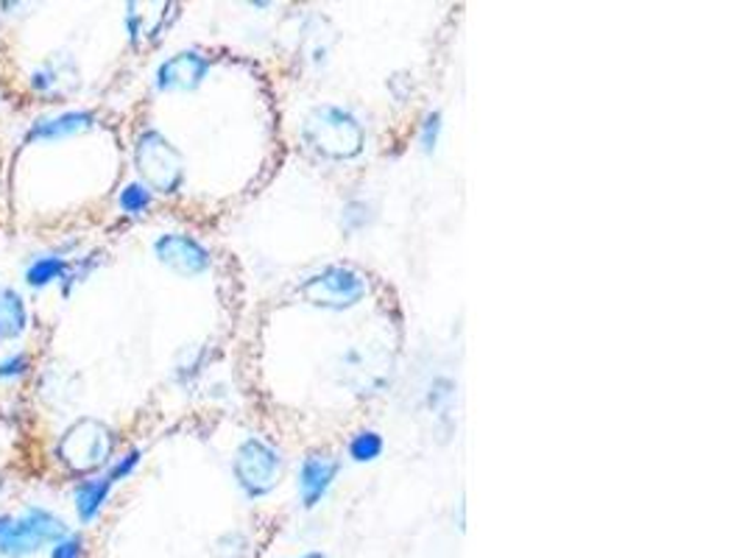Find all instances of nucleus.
Here are the masks:
<instances>
[{"mask_svg": "<svg viewBox=\"0 0 745 558\" xmlns=\"http://www.w3.org/2000/svg\"><path fill=\"white\" fill-rule=\"evenodd\" d=\"M115 449V433L103 422L81 416L68 430L62 433L57 444V458L75 475H92L110 464Z\"/></svg>", "mask_w": 745, "mask_h": 558, "instance_id": "f257e3e1", "label": "nucleus"}, {"mask_svg": "<svg viewBox=\"0 0 745 558\" xmlns=\"http://www.w3.org/2000/svg\"><path fill=\"white\" fill-rule=\"evenodd\" d=\"M304 138L330 160H355L363 151V126L339 106H319L304 121Z\"/></svg>", "mask_w": 745, "mask_h": 558, "instance_id": "f03ea898", "label": "nucleus"}, {"mask_svg": "<svg viewBox=\"0 0 745 558\" xmlns=\"http://www.w3.org/2000/svg\"><path fill=\"white\" fill-rule=\"evenodd\" d=\"M134 165L143 184L157 193H179L184 182V160L177 145L157 129H145L134 143Z\"/></svg>", "mask_w": 745, "mask_h": 558, "instance_id": "7ed1b4c3", "label": "nucleus"}, {"mask_svg": "<svg viewBox=\"0 0 745 558\" xmlns=\"http://www.w3.org/2000/svg\"><path fill=\"white\" fill-rule=\"evenodd\" d=\"M369 285L361 271L350 265H330L322 274L310 276L302 285V296L315 307H328V311H346L355 307L366 296Z\"/></svg>", "mask_w": 745, "mask_h": 558, "instance_id": "20e7f679", "label": "nucleus"}, {"mask_svg": "<svg viewBox=\"0 0 745 558\" xmlns=\"http://www.w3.org/2000/svg\"><path fill=\"white\" fill-rule=\"evenodd\" d=\"M282 460L274 447L260 438H246L235 455V478L249 497H263L280 484Z\"/></svg>", "mask_w": 745, "mask_h": 558, "instance_id": "39448f33", "label": "nucleus"}, {"mask_svg": "<svg viewBox=\"0 0 745 558\" xmlns=\"http://www.w3.org/2000/svg\"><path fill=\"white\" fill-rule=\"evenodd\" d=\"M64 536V525L42 508H29L23 517H0V550L20 556L37 550V545Z\"/></svg>", "mask_w": 745, "mask_h": 558, "instance_id": "423d86ee", "label": "nucleus"}, {"mask_svg": "<svg viewBox=\"0 0 745 558\" xmlns=\"http://www.w3.org/2000/svg\"><path fill=\"white\" fill-rule=\"evenodd\" d=\"M154 254L168 271L179 276H199L210 271L212 257L195 237L179 235V232H168L154 241Z\"/></svg>", "mask_w": 745, "mask_h": 558, "instance_id": "0eeeda50", "label": "nucleus"}, {"mask_svg": "<svg viewBox=\"0 0 745 558\" xmlns=\"http://www.w3.org/2000/svg\"><path fill=\"white\" fill-rule=\"evenodd\" d=\"M207 73H210V59L195 51H182L157 68V90L190 92L201 87Z\"/></svg>", "mask_w": 745, "mask_h": 558, "instance_id": "6e6552de", "label": "nucleus"}, {"mask_svg": "<svg viewBox=\"0 0 745 558\" xmlns=\"http://www.w3.org/2000/svg\"><path fill=\"white\" fill-rule=\"evenodd\" d=\"M79 68H75L73 57L70 53H57V57H48L40 68L31 73V87H34L40 95H70V92L79 90Z\"/></svg>", "mask_w": 745, "mask_h": 558, "instance_id": "1a4fd4ad", "label": "nucleus"}, {"mask_svg": "<svg viewBox=\"0 0 745 558\" xmlns=\"http://www.w3.org/2000/svg\"><path fill=\"white\" fill-rule=\"evenodd\" d=\"M335 475H339V460L328 453H313L304 458L302 469H299V491H302V503L308 508L319 506L328 489L333 486Z\"/></svg>", "mask_w": 745, "mask_h": 558, "instance_id": "9d476101", "label": "nucleus"}, {"mask_svg": "<svg viewBox=\"0 0 745 558\" xmlns=\"http://www.w3.org/2000/svg\"><path fill=\"white\" fill-rule=\"evenodd\" d=\"M95 126V115L92 112H62V115L53 118H42L31 126L29 140H42V143H53V140H68V138H79V134L90 132Z\"/></svg>", "mask_w": 745, "mask_h": 558, "instance_id": "9b49d317", "label": "nucleus"}, {"mask_svg": "<svg viewBox=\"0 0 745 558\" xmlns=\"http://www.w3.org/2000/svg\"><path fill=\"white\" fill-rule=\"evenodd\" d=\"M29 329V307L14 288L0 285V341H14Z\"/></svg>", "mask_w": 745, "mask_h": 558, "instance_id": "f8f14e48", "label": "nucleus"}, {"mask_svg": "<svg viewBox=\"0 0 745 558\" xmlns=\"http://www.w3.org/2000/svg\"><path fill=\"white\" fill-rule=\"evenodd\" d=\"M112 486L115 484L107 475H98V478L79 484V489H75V511H79V517L84 523H92L98 517V511H101L107 497H110Z\"/></svg>", "mask_w": 745, "mask_h": 558, "instance_id": "ddd939ff", "label": "nucleus"}, {"mask_svg": "<svg viewBox=\"0 0 745 558\" xmlns=\"http://www.w3.org/2000/svg\"><path fill=\"white\" fill-rule=\"evenodd\" d=\"M70 263L57 254H48V257H37L34 263L26 268V283L31 288H46V285L57 283V280H68Z\"/></svg>", "mask_w": 745, "mask_h": 558, "instance_id": "4468645a", "label": "nucleus"}, {"mask_svg": "<svg viewBox=\"0 0 745 558\" xmlns=\"http://www.w3.org/2000/svg\"><path fill=\"white\" fill-rule=\"evenodd\" d=\"M383 453V436L374 430H361L350 442V455L358 464H369V460H377Z\"/></svg>", "mask_w": 745, "mask_h": 558, "instance_id": "2eb2a0df", "label": "nucleus"}, {"mask_svg": "<svg viewBox=\"0 0 745 558\" xmlns=\"http://www.w3.org/2000/svg\"><path fill=\"white\" fill-rule=\"evenodd\" d=\"M151 202H154V196H151V191L143 182L127 184V187L121 191V199H118L121 210L129 215H143L145 210L151 207Z\"/></svg>", "mask_w": 745, "mask_h": 558, "instance_id": "dca6fc26", "label": "nucleus"}, {"mask_svg": "<svg viewBox=\"0 0 745 558\" xmlns=\"http://www.w3.org/2000/svg\"><path fill=\"white\" fill-rule=\"evenodd\" d=\"M29 366L31 357L23 355V352H14L7 361H0V381H18V377H23L29 372Z\"/></svg>", "mask_w": 745, "mask_h": 558, "instance_id": "f3484780", "label": "nucleus"}, {"mask_svg": "<svg viewBox=\"0 0 745 558\" xmlns=\"http://www.w3.org/2000/svg\"><path fill=\"white\" fill-rule=\"evenodd\" d=\"M439 132H442V115H439V112H431V115L424 118V126H422V149L427 151V154L436 149Z\"/></svg>", "mask_w": 745, "mask_h": 558, "instance_id": "a211bd4d", "label": "nucleus"}, {"mask_svg": "<svg viewBox=\"0 0 745 558\" xmlns=\"http://www.w3.org/2000/svg\"><path fill=\"white\" fill-rule=\"evenodd\" d=\"M138 464H140V449H132V453L123 455V458L118 460L115 467H112L110 473H107V478H110L112 484H118V480L129 478V475H132L134 469H138Z\"/></svg>", "mask_w": 745, "mask_h": 558, "instance_id": "6ab92c4d", "label": "nucleus"}, {"mask_svg": "<svg viewBox=\"0 0 745 558\" xmlns=\"http://www.w3.org/2000/svg\"><path fill=\"white\" fill-rule=\"evenodd\" d=\"M53 558H81V539H79V536H68V539L59 541V547L53 550Z\"/></svg>", "mask_w": 745, "mask_h": 558, "instance_id": "aec40b11", "label": "nucleus"}, {"mask_svg": "<svg viewBox=\"0 0 745 558\" xmlns=\"http://www.w3.org/2000/svg\"><path fill=\"white\" fill-rule=\"evenodd\" d=\"M304 558H324L322 552H310V556H304Z\"/></svg>", "mask_w": 745, "mask_h": 558, "instance_id": "412c9836", "label": "nucleus"}]
</instances>
